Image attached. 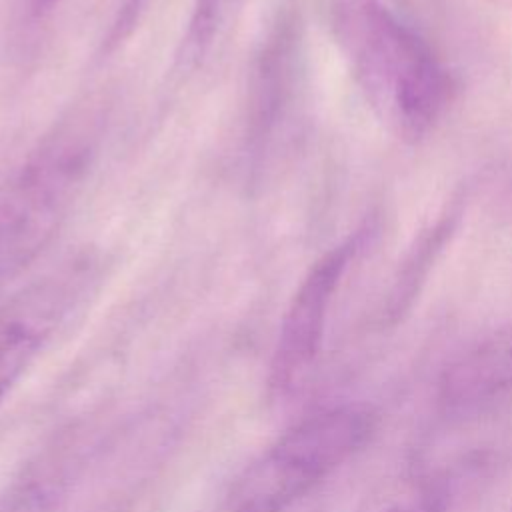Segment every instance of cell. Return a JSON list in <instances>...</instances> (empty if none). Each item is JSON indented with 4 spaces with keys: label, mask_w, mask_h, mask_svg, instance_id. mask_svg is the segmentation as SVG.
I'll return each instance as SVG.
<instances>
[{
    "label": "cell",
    "mask_w": 512,
    "mask_h": 512,
    "mask_svg": "<svg viewBox=\"0 0 512 512\" xmlns=\"http://www.w3.org/2000/svg\"><path fill=\"white\" fill-rule=\"evenodd\" d=\"M332 26L370 104L404 136H422L450 98L426 42L380 0H334Z\"/></svg>",
    "instance_id": "6da1fadb"
},
{
    "label": "cell",
    "mask_w": 512,
    "mask_h": 512,
    "mask_svg": "<svg viewBox=\"0 0 512 512\" xmlns=\"http://www.w3.org/2000/svg\"><path fill=\"white\" fill-rule=\"evenodd\" d=\"M214 512H234V510H232V508H230L226 502H222V504H220V506H218Z\"/></svg>",
    "instance_id": "30bf717a"
},
{
    "label": "cell",
    "mask_w": 512,
    "mask_h": 512,
    "mask_svg": "<svg viewBox=\"0 0 512 512\" xmlns=\"http://www.w3.org/2000/svg\"><path fill=\"white\" fill-rule=\"evenodd\" d=\"M374 414L356 404L320 410L288 428L232 482L234 512H284L348 462L372 436Z\"/></svg>",
    "instance_id": "3957f363"
},
{
    "label": "cell",
    "mask_w": 512,
    "mask_h": 512,
    "mask_svg": "<svg viewBox=\"0 0 512 512\" xmlns=\"http://www.w3.org/2000/svg\"><path fill=\"white\" fill-rule=\"evenodd\" d=\"M100 132L94 110L76 112L6 184L0 194V280L28 268L58 234L92 172Z\"/></svg>",
    "instance_id": "7a4b0ae2"
},
{
    "label": "cell",
    "mask_w": 512,
    "mask_h": 512,
    "mask_svg": "<svg viewBox=\"0 0 512 512\" xmlns=\"http://www.w3.org/2000/svg\"><path fill=\"white\" fill-rule=\"evenodd\" d=\"M70 278H50L0 312V402L36 358L68 296Z\"/></svg>",
    "instance_id": "5b68a950"
},
{
    "label": "cell",
    "mask_w": 512,
    "mask_h": 512,
    "mask_svg": "<svg viewBox=\"0 0 512 512\" xmlns=\"http://www.w3.org/2000/svg\"><path fill=\"white\" fill-rule=\"evenodd\" d=\"M146 0H126V4H124V8H122V14L118 16V20H116V24H114V38L118 40L124 32H128V28L132 26V22H134V18H136V14H138V10H140V6L144 4Z\"/></svg>",
    "instance_id": "9c48e42d"
},
{
    "label": "cell",
    "mask_w": 512,
    "mask_h": 512,
    "mask_svg": "<svg viewBox=\"0 0 512 512\" xmlns=\"http://www.w3.org/2000/svg\"><path fill=\"white\" fill-rule=\"evenodd\" d=\"M450 482L440 474L402 478L396 486L374 496L360 512H446L452 498Z\"/></svg>",
    "instance_id": "8992f818"
},
{
    "label": "cell",
    "mask_w": 512,
    "mask_h": 512,
    "mask_svg": "<svg viewBox=\"0 0 512 512\" xmlns=\"http://www.w3.org/2000/svg\"><path fill=\"white\" fill-rule=\"evenodd\" d=\"M50 490L36 478H24L0 492V512H48Z\"/></svg>",
    "instance_id": "ba28073f"
},
{
    "label": "cell",
    "mask_w": 512,
    "mask_h": 512,
    "mask_svg": "<svg viewBox=\"0 0 512 512\" xmlns=\"http://www.w3.org/2000/svg\"><path fill=\"white\" fill-rule=\"evenodd\" d=\"M356 238H350L314 262L296 288L284 314L278 342L270 364V390L292 392L312 368L340 278L356 252Z\"/></svg>",
    "instance_id": "277c9868"
},
{
    "label": "cell",
    "mask_w": 512,
    "mask_h": 512,
    "mask_svg": "<svg viewBox=\"0 0 512 512\" xmlns=\"http://www.w3.org/2000/svg\"><path fill=\"white\" fill-rule=\"evenodd\" d=\"M38 2V6H42V8H46V6H50V4H54L56 0H36Z\"/></svg>",
    "instance_id": "8fae6325"
},
{
    "label": "cell",
    "mask_w": 512,
    "mask_h": 512,
    "mask_svg": "<svg viewBox=\"0 0 512 512\" xmlns=\"http://www.w3.org/2000/svg\"><path fill=\"white\" fill-rule=\"evenodd\" d=\"M450 230H452V220L450 218L440 220L430 230V234L424 236L420 246L414 250V256H412L410 264H406L402 280H398L394 296H392V310H394V314L400 312L408 304V300L414 294V284L420 282V278H424V274L428 270V264L434 260V254L442 248V244H444L446 236L450 234Z\"/></svg>",
    "instance_id": "52a82bcc"
}]
</instances>
